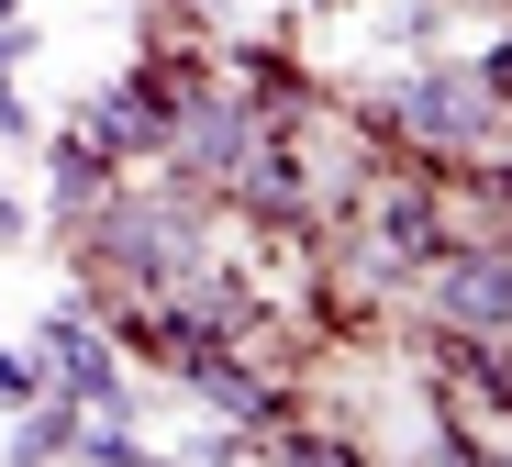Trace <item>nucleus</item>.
<instances>
[{"instance_id": "1", "label": "nucleus", "mask_w": 512, "mask_h": 467, "mask_svg": "<svg viewBox=\"0 0 512 467\" xmlns=\"http://www.w3.org/2000/svg\"><path fill=\"white\" fill-rule=\"evenodd\" d=\"M357 123H368L379 156H412V167L446 178V167H468V156H501V89L457 56V67H412V78H390Z\"/></svg>"}, {"instance_id": "2", "label": "nucleus", "mask_w": 512, "mask_h": 467, "mask_svg": "<svg viewBox=\"0 0 512 467\" xmlns=\"http://www.w3.org/2000/svg\"><path fill=\"white\" fill-rule=\"evenodd\" d=\"M167 367V379H179L223 434H245V445H268L279 423H301V379H279V367L268 356H256V345H223V334H179V345H167L156 356Z\"/></svg>"}, {"instance_id": "3", "label": "nucleus", "mask_w": 512, "mask_h": 467, "mask_svg": "<svg viewBox=\"0 0 512 467\" xmlns=\"http://www.w3.org/2000/svg\"><path fill=\"white\" fill-rule=\"evenodd\" d=\"M201 78H212L201 56H145V67H123V78H112L78 123H90L123 167H156V156H167V134H179V101H190Z\"/></svg>"}, {"instance_id": "4", "label": "nucleus", "mask_w": 512, "mask_h": 467, "mask_svg": "<svg viewBox=\"0 0 512 467\" xmlns=\"http://www.w3.org/2000/svg\"><path fill=\"white\" fill-rule=\"evenodd\" d=\"M401 290L423 301V323H446V334H501L512 323V256L490 234H446Z\"/></svg>"}, {"instance_id": "5", "label": "nucleus", "mask_w": 512, "mask_h": 467, "mask_svg": "<svg viewBox=\"0 0 512 467\" xmlns=\"http://www.w3.org/2000/svg\"><path fill=\"white\" fill-rule=\"evenodd\" d=\"M34 367H45V390H67L78 412H134V379H123V345L101 334L90 301H56L34 323Z\"/></svg>"}, {"instance_id": "6", "label": "nucleus", "mask_w": 512, "mask_h": 467, "mask_svg": "<svg viewBox=\"0 0 512 467\" xmlns=\"http://www.w3.org/2000/svg\"><path fill=\"white\" fill-rule=\"evenodd\" d=\"M123 178H134V167H123L90 123H67V134L45 145V223H56V234H67V223H90V212L123 190Z\"/></svg>"}, {"instance_id": "7", "label": "nucleus", "mask_w": 512, "mask_h": 467, "mask_svg": "<svg viewBox=\"0 0 512 467\" xmlns=\"http://www.w3.org/2000/svg\"><path fill=\"white\" fill-rule=\"evenodd\" d=\"M423 345H435V367H446V401H479L490 412V434H501V412H512V345L501 334H446V323H423Z\"/></svg>"}, {"instance_id": "8", "label": "nucleus", "mask_w": 512, "mask_h": 467, "mask_svg": "<svg viewBox=\"0 0 512 467\" xmlns=\"http://www.w3.org/2000/svg\"><path fill=\"white\" fill-rule=\"evenodd\" d=\"M78 423H90V412H78L67 390H34L23 423H12V467H56V456H78Z\"/></svg>"}, {"instance_id": "9", "label": "nucleus", "mask_w": 512, "mask_h": 467, "mask_svg": "<svg viewBox=\"0 0 512 467\" xmlns=\"http://www.w3.org/2000/svg\"><path fill=\"white\" fill-rule=\"evenodd\" d=\"M34 390H45V367H34V345H0V401H12V412H23Z\"/></svg>"}, {"instance_id": "10", "label": "nucleus", "mask_w": 512, "mask_h": 467, "mask_svg": "<svg viewBox=\"0 0 512 467\" xmlns=\"http://www.w3.org/2000/svg\"><path fill=\"white\" fill-rule=\"evenodd\" d=\"M0 134H34V112H23V89H12V67H0Z\"/></svg>"}]
</instances>
